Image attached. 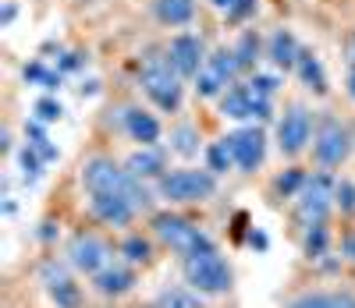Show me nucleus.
Segmentation results:
<instances>
[{"label": "nucleus", "instance_id": "1", "mask_svg": "<svg viewBox=\"0 0 355 308\" xmlns=\"http://www.w3.org/2000/svg\"><path fill=\"white\" fill-rule=\"evenodd\" d=\"M78 177H82V188H85L89 195L117 192V195H128L139 212H153V195H157V192H150V184L139 181V177H132L128 167H121V163L110 160V156H89V160L82 163V174H78Z\"/></svg>", "mask_w": 355, "mask_h": 308}, {"label": "nucleus", "instance_id": "2", "mask_svg": "<svg viewBox=\"0 0 355 308\" xmlns=\"http://www.w3.org/2000/svg\"><path fill=\"white\" fill-rule=\"evenodd\" d=\"M182 276L202 298H220V294H231V287H234V269L220 255L217 244L214 248H199L192 255H182Z\"/></svg>", "mask_w": 355, "mask_h": 308}, {"label": "nucleus", "instance_id": "3", "mask_svg": "<svg viewBox=\"0 0 355 308\" xmlns=\"http://www.w3.org/2000/svg\"><path fill=\"white\" fill-rule=\"evenodd\" d=\"M157 199H164L167 206H199L210 202L217 195V174L214 170H199V167H182V170H167L157 184H153Z\"/></svg>", "mask_w": 355, "mask_h": 308}, {"label": "nucleus", "instance_id": "4", "mask_svg": "<svg viewBox=\"0 0 355 308\" xmlns=\"http://www.w3.org/2000/svg\"><path fill=\"white\" fill-rule=\"evenodd\" d=\"M150 230L157 237V244H164L167 252H174L178 259L182 255H192L199 248H214V237L206 234L199 224H192L189 217H182V212H153L150 217Z\"/></svg>", "mask_w": 355, "mask_h": 308}, {"label": "nucleus", "instance_id": "5", "mask_svg": "<svg viewBox=\"0 0 355 308\" xmlns=\"http://www.w3.org/2000/svg\"><path fill=\"white\" fill-rule=\"evenodd\" d=\"M334 188H338V181L331 170H316L309 181H306V188L295 195V209H291V217L295 224H299L302 230L309 227H327L331 220V212H334Z\"/></svg>", "mask_w": 355, "mask_h": 308}, {"label": "nucleus", "instance_id": "6", "mask_svg": "<svg viewBox=\"0 0 355 308\" xmlns=\"http://www.w3.org/2000/svg\"><path fill=\"white\" fill-rule=\"evenodd\" d=\"M139 89L153 100V107H160L164 114H174L182 107V92H185V78L174 71V64L164 57H146L139 68Z\"/></svg>", "mask_w": 355, "mask_h": 308}, {"label": "nucleus", "instance_id": "7", "mask_svg": "<svg viewBox=\"0 0 355 308\" xmlns=\"http://www.w3.org/2000/svg\"><path fill=\"white\" fill-rule=\"evenodd\" d=\"M352 156V132L341 125L334 114H323L316 120V132H313V163L320 170H341Z\"/></svg>", "mask_w": 355, "mask_h": 308}, {"label": "nucleus", "instance_id": "8", "mask_svg": "<svg viewBox=\"0 0 355 308\" xmlns=\"http://www.w3.org/2000/svg\"><path fill=\"white\" fill-rule=\"evenodd\" d=\"M242 75H245V71H242V64H239V57H234V50H231V46H217L210 57H206L202 71L192 78V89H196L199 100H220Z\"/></svg>", "mask_w": 355, "mask_h": 308}, {"label": "nucleus", "instance_id": "9", "mask_svg": "<svg viewBox=\"0 0 355 308\" xmlns=\"http://www.w3.org/2000/svg\"><path fill=\"white\" fill-rule=\"evenodd\" d=\"M64 262L78 273V276H96L103 266L114 262V248L93 230H75L68 237V248H64Z\"/></svg>", "mask_w": 355, "mask_h": 308}, {"label": "nucleus", "instance_id": "10", "mask_svg": "<svg viewBox=\"0 0 355 308\" xmlns=\"http://www.w3.org/2000/svg\"><path fill=\"white\" fill-rule=\"evenodd\" d=\"M313 132H316V120H313L309 107H302V103L288 107L284 117L277 120V149H281V156H288V160L302 156V152L313 145Z\"/></svg>", "mask_w": 355, "mask_h": 308}, {"label": "nucleus", "instance_id": "11", "mask_svg": "<svg viewBox=\"0 0 355 308\" xmlns=\"http://www.w3.org/2000/svg\"><path fill=\"white\" fill-rule=\"evenodd\" d=\"M71 273H75L71 266L57 262V259L40 262V284H43V291L50 294V301L57 308H82V301H85V294H82V287H78V280Z\"/></svg>", "mask_w": 355, "mask_h": 308}, {"label": "nucleus", "instance_id": "12", "mask_svg": "<svg viewBox=\"0 0 355 308\" xmlns=\"http://www.w3.org/2000/svg\"><path fill=\"white\" fill-rule=\"evenodd\" d=\"M217 103L220 114L231 120H270V96L256 92L249 82H234Z\"/></svg>", "mask_w": 355, "mask_h": 308}, {"label": "nucleus", "instance_id": "13", "mask_svg": "<svg viewBox=\"0 0 355 308\" xmlns=\"http://www.w3.org/2000/svg\"><path fill=\"white\" fill-rule=\"evenodd\" d=\"M231 156H234V167H239V174H256L263 167V156H266V135L263 128L249 125V128H239L224 135Z\"/></svg>", "mask_w": 355, "mask_h": 308}, {"label": "nucleus", "instance_id": "14", "mask_svg": "<svg viewBox=\"0 0 355 308\" xmlns=\"http://www.w3.org/2000/svg\"><path fill=\"white\" fill-rule=\"evenodd\" d=\"M89 217H93L96 224L103 227H132L142 212L135 209V202L128 195H117V192H103V195H89Z\"/></svg>", "mask_w": 355, "mask_h": 308}, {"label": "nucleus", "instance_id": "15", "mask_svg": "<svg viewBox=\"0 0 355 308\" xmlns=\"http://www.w3.org/2000/svg\"><path fill=\"white\" fill-rule=\"evenodd\" d=\"M89 287H93L100 298H107V301H117V298H125V294H132L135 287H139V269L135 266H128L125 259L121 262H110V266H103L96 276H89Z\"/></svg>", "mask_w": 355, "mask_h": 308}, {"label": "nucleus", "instance_id": "16", "mask_svg": "<svg viewBox=\"0 0 355 308\" xmlns=\"http://www.w3.org/2000/svg\"><path fill=\"white\" fill-rule=\"evenodd\" d=\"M206 43L196 36V33H178L171 43H167V60L174 64V71L182 78H196L206 64Z\"/></svg>", "mask_w": 355, "mask_h": 308}, {"label": "nucleus", "instance_id": "17", "mask_svg": "<svg viewBox=\"0 0 355 308\" xmlns=\"http://www.w3.org/2000/svg\"><path fill=\"white\" fill-rule=\"evenodd\" d=\"M121 125H125L128 138L139 142V145H160V138H164L160 120L150 110H142V107H125L121 110Z\"/></svg>", "mask_w": 355, "mask_h": 308}, {"label": "nucleus", "instance_id": "18", "mask_svg": "<svg viewBox=\"0 0 355 308\" xmlns=\"http://www.w3.org/2000/svg\"><path fill=\"white\" fill-rule=\"evenodd\" d=\"M125 167H128L132 177H139L146 184H150V181L157 184L167 174V156H164V149H157V145H139L132 156L125 160Z\"/></svg>", "mask_w": 355, "mask_h": 308}, {"label": "nucleus", "instance_id": "19", "mask_svg": "<svg viewBox=\"0 0 355 308\" xmlns=\"http://www.w3.org/2000/svg\"><path fill=\"white\" fill-rule=\"evenodd\" d=\"M266 57L274 60V68L295 71V64H299V57H302V46H299V39H295L288 28H277V33L266 39Z\"/></svg>", "mask_w": 355, "mask_h": 308}, {"label": "nucleus", "instance_id": "20", "mask_svg": "<svg viewBox=\"0 0 355 308\" xmlns=\"http://www.w3.org/2000/svg\"><path fill=\"white\" fill-rule=\"evenodd\" d=\"M153 241H157V237H146V234L132 230L121 244H117V255H121L128 266H135V269H146V266H153V262H157Z\"/></svg>", "mask_w": 355, "mask_h": 308}, {"label": "nucleus", "instance_id": "21", "mask_svg": "<svg viewBox=\"0 0 355 308\" xmlns=\"http://www.w3.org/2000/svg\"><path fill=\"white\" fill-rule=\"evenodd\" d=\"M284 308H355V294L348 291H306L291 298Z\"/></svg>", "mask_w": 355, "mask_h": 308}, {"label": "nucleus", "instance_id": "22", "mask_svg": "<svg viewBox=\"0 0 355 308\" xmlns=\"http://www.w3.org/2000/svg\"><path fill=\"white\" fill-rule=\"evenodd\" d=\"M153 15L167 28H182L196 18V0H153Z\"/></svg>", "mask_w": 355, "mask_h": 308}, {"label": "nucleus", "instance_id": "23", "mask_svg": "<svg viewBox=\"0 0 355 308\" xmlns=\"http://www.w3.org/2000/svg\"><path fill=\"white\" fill-rule=\"evenodd\" d=\"M295 75L302 78V85H306L309 92H316V96H327V75H323V64H320L316 53L302 50L299 64H295Z\"/></svg>", "mask_w": 355, "mask_h": 308}, {"label": "nucleus", "instance_id": "24", "mask_svg": "<svg viewBox=\"0 0 355 308\" xmlns=\"http://www.w3.org/2000/svg\"><path fill=\"white\" fill-rule=\"evenodd\" d=\"M150 308H206V305H202V294L185 284V287H164Z\"/></svg>", "mask_w": 355, "mask_h": 308}, {"label": "nucleus", "instance_id": "25", "mask_svg": "<svg viewBox=\"0 0 355 308\" xmlns=\"http://www.w3.org/2000/svg\"><path fill=\"white\" fill-rule=\"evenodd\" d=\"M171 152H178V156H199V149H202V138H199V128L196 125H174L171 128Z\"/></svg>", "mask_w": 355, "mask_h": 308}, {"label": "nucleus", "instance_id": "26", "mask_svg": "<svg viewBox=\"0 0 355 308\" xmlns=\"http://www.w3.org/2000/svg\"><path fill=\"white\" fill-rule=\"evenodd\" d=\"M306 181H309V174H306L302 167H288V170H281V174L274 177L270 192H274V199H295V195L306 188Z\"/></svg>", "mask_w": 355, "mask_h": 308}, {"label": "nucleus", "instance_id": "27", "mask_svg": "<svg viewBox=\"0 0 355 308\" xmlns=\"http://www.w3.org/2000/svg\"><path fill=\"white\" fill-rule=\"evenodd\" d=\"M302 255L309 262H323L331 255V230L327 227H309L302 230Z\"/></svg>", "mask_w": 355, "mask_h": 308}, {"label": "nucleus", "instance_id": "28", "mask_svg": "<svg viewBox=\"0 0 355 308\" xmlns=\"http://www.w3.org/2000/svg\"><path fill=\"white\" fill-rule=\"evenodd\" d=\"M231 50H234V57H239L242 71H252L256 60H259V50H263V43H259V36H256V28H245V33L239 36V43H234Z\"/></svg>", "mask_w": 355, "mask_h": 308}, {"label": "nucleus", "instance_id": "29", "mask_svg": "<svg viewBox=\"0 0 355 308\" xmlns=\"http://www.w3.org/2000/svg\"><path fill=\"white\" fill-rule=\"evenodd\" d=\"M25 82L28 85H40V89H46V92H57L61 89V71H50L43 60H33V64H25Z\"/></svg>", "mask_w": 355, "mask_h": 308}, {"label": "nucleus", "instance_id": "30", "mask_svg": "<svg viewBox=\"0 0 355 308\" xmlns=\"http://www.w3.org/2000/svg\"><path fill=\"white\" fill-rule=\"evenodd\" d=\"M231 167H234V156H231V149H227L224 138H217V142L206 145V170H214V174L220 177V174H227Z\"/></svg>", "mask_w": 355, "mask_h": 308}, {"label": "nucleus", "instance_id": "31", "mask_svg": "<svg viewBox=\"0 0 355 308\" xmlns=\"http://www.w3.org/2000/svg\"><path fill=\"white\" fill-rule=\"evenodd\" d=\"M18 167H21V181H25V184H36L46 163H43V156H40V152H36L33 145H28V142H25V145L18 149Z\"/></svg>", "mask_w": 355, "mask_h": 308}, {"label": "nucleus", "instance_id": "32", "mask_svg": "<svg viewBox=\"0 0 355 308\" xmlns=\"http://www.w3.org/2000/svg\"><path fill=\"white\" fill-rule=\"evenodd\" d=\"M334 206L341 209V217H355V181H338L334 188Z\"/></svg>", "mask_w": 355, "mask_h": 308}, {"label": "nucleus", "instance_id": "33", "mask_svg": "<svg viewBox=\"0 0 355 308\" xmlns=\"http://www.w3.org/2000/svg\"><path fill=\"white\" fill-rule=\"evenodd\" d=\"M33 114H36V120H43V125H53V120L64 117V107L57 103V100H50V96H43V100H36Z\"/></svg>", "mask_w": 355, "mask_h": 308}, {"label": "nucleus", "instance_id": "34", "mask_svg": "<svg viewBox=\"0 0 355 308\" xmlns=\"http://www.w3.org/2000/svg\"><path fill=\"white\" fill-rule=\"evenodd\" d=\"M252 15H256V0H234V8L224 18H227V25H245Z\"/></svg>", "mask_w": 355, "mask_h": 308}, {"label": "nucleus", "instance_id": "35", "mask_svg": "<svg viewBox=\"0 0 355 308\" xmlns=\"http://www.w3.org/2000/svg\"><path fill=\"white\" fill-rule=\"evenodd\" d=\"M249 85H252L256 92H263V96H274V92L281 89V78H274V75H259V71H252V78H249Z\"/></svg>", "mask_w": 355, "mask_h": 308}, {"label": "nucleus", "instance_id": "36", "mask_svg": "<svg viewBox=\"0 0 355 308\" xmlns=\"http://www.w3.org/2000/svg\"><path fill=\"white\" fill-rule=\"evenodd\" d=\"M82 64H85V57H82V53H75V50L57 57V71H61V75H71V71H78Z\"/></svg>", "mask_w": 355, "mask_h": 308}, {"label": "nucleus", "instance_id": "37", "mask_svg": "<svg viewBox=\"0 0 355 308\" xmlns=\"http://www.w3.org/2000/svg\"><path fill=\"white\" fill-rule=\"evenodd\" d=\"M245 244H249V248H256V252H266V248H270V237H266L263 230H256V227H249Z\"/></svg>", "mask_w": 355, "mask_h": 308}, {"label": "nucleus", "instance_id": "38", "mask_svg": "<svg viewBox=\"0 0 355 308\" xmlns=\"http://www.w3.org/2000/svg\"><path fill=\"white\" fill-rule=\"evenodd\" d=\"M341 262H352L355 266V230H348L341 237Z\"/></svg>", "mask_w": 355, "mask_h": 308}, {"label": "nucleus", "instance_id": "39", "mask_svg": "<svg viewBox=\"0 0 355 308\" xmlns=\"http://www.w3.org/2000/svg\"><path fill=\"white\" fill-rule=\"evenodd\" d=\"M57 234H61V227H57L53 220H43V224H40V230H36V237H40L43 244H50V241H57Z\"/></svg>", "mask_w": 355, "mask_h": 308}, {"label": "nucleus", "instance_id": "40", "mask_svg": "<svg viewBox=\"0 0 355 308\" xmlns=\"http://www.w3.org/2000/svg\"><path fill=\"white\" fill-rule=\"evenodd\" d=\"M345 60H348V68H355V28L345 36Z\"/></svg>", "mask_w": 355, "mask_h": 308}, {"label": "nucleus", "instance_id": "41", "mask_svg": "<svg viewBox=\"0 0 355 308\" xmlns=\"http://www.w3.org/2000/svg\"><path fill=\"white\" fill-rule=\"evenodd\" d=\"M15 15H18V8H15V0H8V4H4V11H0V25L8 28V25L15 21Z\"/></svg>", "mask_w": 355, "mask_h": 308}, {"label": "nucleus", "instance_id": "42", "mask_svg": "<svg viewBox=\"0 0 355 308\" xmlns=\"http://www.w3.org/2000/svg\"><path fill=\"white\" fill-rule=\"evenodd\" d=\"M345 89H348V96L355 100V68H348V78H345Z\"/></svg>", "mask_w": 355, "mask_h": 308}, {"label": "nucleus", "instance_id": "43", "mask_svg": "<svg viewBox=\"0 0 355 308\" xmlns=\"http://www.w3.org/2000/svg\"><path fill=\"white\" fill-rule=\"evenodd\" d=\"M210 4H214L217 11H224V15H227V11L234 8V0H210Z\"/></svg>", "mask_w": 355, "mask_h": 308}, {"label": "nucleus", "instance_id": "44", "mask_svg": "<svg viewBox=\"0 0 355 308\" xmlns=\"http://www.w3.org/2000/svg\"><path fill=\"white\" fill-rule=\"evenodd\" d=\"M96 85H100V82H85V85H82V96H96Z\"/></svg>", "mask_w": 355, "mask_h": 308}]
</instances>
